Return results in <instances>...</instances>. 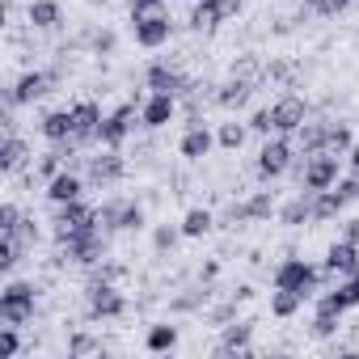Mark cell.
<instances>
[{"label":"cell","instance_id":"6da1fadb","mask_svg":"<svg viewBox=\"0 0 359 359\" xmlns=\"http://www.w3.org/2000/svg\"><path fill=\"white\" fill-rule=\"evenodd\" d=\"M317 283H321V271H317L313 262H304V258H287V262H279V266H275V287L300 292L304 300L317 292Z\"/></svg>","mask_w":359,"mask_h":359},{"label":"cell","instance_id":"7a4b0ae2","mask_svg":"<svg viewBox=\"0 0 359 359\" xmlns=\"http://www.w3.org/2000/svg\"><path fill=\"white\" fill-rule=\"evenodd\" d=\"M64 245V254L72 258V262H81V266H97L102 258H106V237H102V224H89V229H81V233H72L68 241H60Z\"/></svg>","mask_w":359,"mask_h":359},{"label":"cell","instance_id":"3957f363","mask_svg":"<svg viewBox=\"0 0 359 359\" xmlns=\"http://www.w3.org/2000/svg\"><path fill=\"white\" fill-rule=\"evenodd\" d=\"M34 317V283H9L0 292V321L5 325H26Z\"/></svg>","mask_w":359,"mask_h":359},{"label":"cell","instance_id":"277c9868","mask_svg":"<svg viewBox=\"0 0 359 359\" xmlns=\"http://www.w3.org/2000/svg\"><path fill=\"white\" fill-rule=\"evenodd\" d=\"M131 34H135V43H140L144 51H156V47H165V43H169L173 22H169V13H165V9H152V13L131 18Z\"/></svg>","mask_w":359,"mask_h":359},{"label":"cell","instance_id":"5b68a950","mask_svg":"<svg viewBox=\"0 0 359 359\" xmlns=\"http://www.w3.org/2000/svg\"><path fill=\"white\" fill-rule=\"evenodd\" d=\"M287 165H292V140L275 131V140H266V144L258 148V165H254V169H258L262 182H275V177L287 173Z\"/></svg>","mask_w":359,"mask_h":359},{"label":"cell","instance_id":"8992f818","mask_svg":"<svg viewBox=\"0 0 359 359\" xmlns=\"http://www.w3.org/2000/svg\"><path fill=\"white\" fill-rule=\"evenodd\" d=\"M123 313H127L123 292H118L110 279H93V283H89V317H93V321H114V317H123Z\"/></svg>","mask_w":359,"mask_h":359},{"label":"cell","instance_id":"52a82bcc","mask_svg":"<svg viewBox=\"0 0 359 359\" xmlns=\"http://www.w3.org/2000/svg\"><path fill=\"white\" fill-rule=\"evenodd\" d=\"M338 161H342V156H330V152H313V156H304L300 187H304V191H330V187L338 182Z\"/></svg>","mask_w":359,"mask_h":359},{"label":"cell","instance_id":"ba28073f","mask_svg":"<svg viewBox=\"0 0 359 359\" xmlns=\"http://www.w3.org/2000/svg\"><path fill=\"white\" fill-rule=\"evenodd\" d=\"M51 224H55V237H60V241H68L72 233H81V229L97 224V208H89V203H81V199H72V203H60Z\"/></svg>","mask_w":359,"mask_h":359},{"label":"cell","instance_id":"9c48e42d","mask_svg":"<svg viewBox=\"0 0 359 359\" xmlns=\"http://www.w3.org/2000/svg\"><path fill=\"white\" fill-rule=\"evenodd\" d=\"M271 123H275V131H279V135L300 131V127L309 123V102H304V97H296V93H283V97L271 106Z\"/></svg>","mask_w":359,"mask_h":359},{"label":"cell","instance_id":"30bf717a","mask_svg":"<svg viewBox=\"0 0 359 359\" xmlns=\"http://www.w3.org/2000/svg\"><path fill=\"white\" fill-rule=\"evenodd\" d=\"M135 118H140V110L131 106V102H123L118 110H110L106 118H102V131H97V140L106 144V148H118L127 135H131V127H135Z\"/></svg>","mask_w":359,"mask_h":359},{"label":"cell","instance_id":"8fae6325","mask_svg":"<svg viewBox=\"0 0 359 359\" xmlns=\"http://www.w3.org/2000/svg\"><path fill=\"white\" fill-rule=\"evenodd\" d=\"M237 13H241V0H199V5L191 9V26L195 30H212V26L237 18Z\"/></svg>","mask_w":359,"mask_h":359},{"label":"cell","instance_id":"7c38bea8","mask_svg":"<svg viewBox=\"0 0 359 359\" xmlns=\"http://www.w3.org/2000/svg\"><path fill=\"white\" fill-rule=\"evenodd\" d=\"M51 85H55V72H22L18 85L9 89V106H30L43 93H51Z\"/></svg>","mask_w":359,"mask_h":359},{"label":"cell","instance_id":"4fadbf2b","mask_svg":"<svg viewBox=\"0 0 359 359\" xmlns=\"http://www.w3.org/2000/svg\"><path fill=\"white\" fill-rule=\"evenodd\" d=\"M144 81H148V89H152V93H173V97H182V93H191V89H195L182 72L169 68V64H152V68L144 72Z\"/></svg>","mask_w":359,"mask_h":359},{"label":"cell","instance_id":"5bb4252c","mask_svg":"<svg viewBox=\"0 0 359 359\" xmlns=\"http://www.w3.org/2000/svg\"><path fill=\"white\" fill-rule=\"evenodd\" d=\"M102 131V110L97 102H76L72 106V144H89Z\"/></svg>","mask_w":359,"mask_h":359},{"label":"cell","instance_id":"9a60e30c","mask_svg":"<svg viewBox=\"0 0 359 359\" xmlns=\"http://www.w3.org/2000/svg\"><path fill=\"white\" fill-rule=\"evenodd\" d=\"M325 275H359V245L355 241H334L325 250Z\"/></svg>","mask_w":359,"mask_h":359},{"label":"cell","instance_id":"2e32d148","mask_svg":"<svg viewBox=\"0 0 359 359\" xmlns=\"http://www.w3.org/2000/svg\"><path fill=\"white\" fill-rule=\"evenodd\" d=\"M173 114H177V97L173 93H152L144 106H140V123L144 127H165V123H173Z\"/></svg>","mask_w":359,"mask_h":359},{"label":"cell","instance_id":"e0dca14e","mask_svg":"<svg viewBox=\"0 0 359 359\" xmlns=\"http://www.w3.org/2000/svg\"><path fill=\"white\" fill-rule=\"evenodd\" d=\"M212 148H216V135H212L203 123H191V127L182 131V140H177V152H182L187 161H203Z\"/></svg>","mask_w":359,"mask_h":359},{"label":"cell","instance_id":"ac0fdd59","mask_svg":"<svg viewBox=\"0 0 359 359\" xmlns=\"http://www.w3.org/2000/svg\"><path fill=\"white\" fill-rule=\"evenodd\" d=\"M123 156H118V148H106L102 156H93L89 161V182L93 187H110V182H118V177H123Z\"/></svg>","mask_w":359,"mask_h":359},{"label":"cell","instance_id":"d6986e66","mask_svg":"<svg viewBox=\"0 0 359 359\" xmlns=\"http://www.w3.org/2000/svg\"><path fill=\"white\" fill-rule=\"evenodd\" d=\"M81 195H85V182H81L76 173H68V169H60L51 182H47V199H51L55 208H60V203H72V199H81Z\"/></svg>","mask_w":359,"mask_h":359},{"label":"cell","instance_id":"ffe728a7","mask_svg":"<svg viewBox=\"0 0 359 359\" xmlns=\"http://www.w3.org/2000/svg\"><path fill=\"white\" fill-rule=\"evenodd\" d=\"M309 220H313V191H300L292 203L279 208V224H287V229H300Z\"/></svg>","mask_w":359,"mask_h":359},{"label":"cell","instance_id":"44dd1931","mask_svg":"<svg viewBox=\"0 0 359 359\" xmlns=\"http://www.w3.org/2000/svg\"><path fill=\"white\" fill-rule=\"evenodd\" d=\"M60 22H64L60 0H34V5H30V26L34 30H55Z\"/></svg>","mask_w":359,"mask_h":359},{"label":"cell","instance_id":"7402d4cb","mask_svg":"<svg viewBox=\"0 0 359 359\" xmlns=\"http://www.w3.org/2000/svg\"><path fill=\"white\" fill-rule=\"evenodd\" d=\"M43 135H47L51 144H68V140H72V110H51V114L43 118Z\"/></svg>","mask_w":359,"mask_h":359},{"label":"cell","instance_id":"603a6c76","mask_svg":"<svg viewBox=\"0 0 359 359\" xmlns=\"http://www.w3.org/2000/svg\"><path fill=\"white\" fill-rule=\"evenodd\" d=\"M250 338H254V325H245V321H233V325H224V338H220V355H233V351H250Z\"/></svg>","mask_w":359,"mask_h":359},{"label":"cell","instance_id":"cb8c5ba5","mask_svg":"<svg viewBox=\"0 0 359 359\" xmlns=\"http://www.w3.org/2000/svg\"><path fill=\"white\" fill-rule=\"evenodd\" d=\"M342 208H346V203L338 199V191H334V187H330V191H313V220H317V224L334 220Z\"/></svg>","mask_w":359,"mask_h":359},{"label":"cell","instance_id":"d4e9b609","mask_svg":"<svg viewBox=\"0 0 359 359\" xmlns=\"http://www.w3.org/2000/svg\"><path fill=\"white\" fill-rule=\"evenodd\" d=\"M212 224H216V216H212L208 208H191V212L182 216V237H208Z\"/></svg>","mask_w":359,"mask_h":359},{"label":"cell","instance_id":"484cf974","mask_svg":"<svg viewBox=\"0 0 359 359\" xmlns=\"http://www.w3.org/2000/svg\"><path fill=\"white\" fill-rule=\"evenodd\" d=\"M300 304H304V296H300V292H287V287H275V292H271V313H275V317H283V321H287V317H296V313H300Z\"/></svg>","mask_w":359,"mask_h":359},{"label":"cell","instance_id":"4316f807","mask_svg":"<svg viewBox=\"0 0 359 359\" xmlns=\"http://www.w3.org/2000/svg\"><path fill=\"white\" fill-rule=\"evenodd\" d=\"M26 156H30L26 140L9 135V140H5V148H0V169H5V173H13V169H22V165H26Z\"/></svg>","mask_w":359,"mask_h":359},{"label":"cell","instance_id":"83f0119b","mask_svg":"<svg viewBox=\"0 0 359 359\" xmlns=\"http://www.w3.org/2000/svg\"><path fill=\"white\" fill-rule=\"evenodd\" d=\"M144 346H148L152 355L173 351V346H177V325H152V330H148V338H144Z\"/></svg>","mask_w":359,"mask_h":359},{"label":"cell","instance_id":"f1b7e54d","mask_svg":"<svg viewBox=\"0 0 359 359\" xmlns=\"http://www.w3.org/2000/svg\"><path fill=\"white\" fill-rule=\"evenodd\" d=\"M325 131H330V123H304V127H300V148H304V156L325 152Z\"/></svg>","mask_w":359,"mask_h":359},{"label":"cell","instance_id":"f546056e","mask_svg":"<svg viewBox=\"0 0 359 359\" xmlns=\"http://www.w3.org/2000/svg\"><path fill=\"white\" fill-rule=\"evenodd\" d=\"M351 144H355V140H351V127H346V123H330V131H325V152H330V156H346Z\"/></svg>","mask_w":359,"mask_h":359},{"label":"cell","instance_id":"4dcf8cb0","mask_svg":"<svg viewBox=\"0 0 359 359\" xmlns=\"http://www.w3.org/2000/svg\"><path fill=\"white\" fill-rule=\"evenodd\" d=\"M245 97H250V81H241V76L224 81V85H220V93H216V102H220V106H229V110H233V106H241Z\"/></svg>","mask_w":359,"mask_h":359},{"label":"cell","instance_id":"1f68e13d","mask_svg":"<svg viewBox=\"0 0 359 359\" xmlns=\"http://www.w3.org/2000/svg\"><path fill=\"white\" fill-rule=\"evenodd\" d=\"M241 212H245V220H271V212H275V199H271V191H258V195H250V199L241 203Z\"/></svg>","mask_w":359,"mask_h":359},{"label":"cell","instance_id":"d6a6232c","mask_svg":"<svg viewBox=\"0 0 359 359\" xmlns=\"http://www.w3.org/2000/svg\"><path fill=\"white\" fill-rule=\"evenodd\" d=\"M245 131H250V127H241V123H220L216 144H220V148H229V152H237V148L245 144Z\"/></svg>","mask_w":359,"mask_h":359},{"label":"cell","instance_id":"836d02e7","mask_svg":"<svg viewBox=\"0 0 359 359\" xmlns=\"http://www.w3.org/2000/svg\"><path fill=\"white\" fill-rule=\"evenodd\" d=\"M338 321H342V313H334V309L317 304V317H313V334H317V338H330V334H338Z\"/></svg>","mask_w":359,"mask_h":359},{"label":"cell","instance_id":"e575fe53","mask_svg":"<svg viewBox=\"0 0 359 359\" xmlns=\"http://www.w3.org/2000/svg\"><path fill=\"white\" fill-rule=\"evenodd\" d=\"M144 229V208L140 203H123L118 208V233H140Z\"/></svg>","mask_w":359,"mask_h":359},{"label":"cell","instance_id":"d590c367","mask_svg":"<svg viewBox=\"0 0 359 359\" xmlns=\"http://www.w3.org/2000/svg\"><path fill=\"white\" fill-rule=\"evenodd\" d=\"M177 237H182V229H173V224H161V229L152 233V245H156V254H169V250L177 245Z\"/></svg>","mask_w":359,"mask_h":359},{"label":"cell","instance_id":"8d00e7d4","mask_svg":"<svg viewBox=\"0 0 359 359\" xmlns=\"http://www.w3.org/2000/svg\"><path fill=\"white\" fill-rule=\"evenodd\" d=\"M334 191H338V199H342V203H359V173H351V177H338V182H334Z\"/></svg>","mask_w":359,"mask_h":359},{"label":"cell","instance_id":"74e56055","mask_svg":"<svg viewBox=\"0 0 359 359\" xmlns=\"http://www.w3.org/2000/svg\"><path fill=\"white\" fill-rule=\"evenodd\" d=\"M18 224H22V212L13 203H5V208H0V237H13Z\"/></svg>","mask_w":359,"mask_h":359},{"label":"cell","instance_id":"f35d334b","mask_svg":"<svg viewBox=\"0 0 359 359\" xmlns=\"http://www.w3.org/2000/svg\"><path fill=\"white\" fill-rule=\"evenodd\" d=\"M18 325H5V334H0V359H13L18 355Z\"/></svg>","mask_w":359,"mask_h":359},{"label":"cell","instance_id":"ab89813d","mask_svg":"<svg viewBox=\"0 0 359 359\" xmlns=\"http://www.w3.org/2000/svg\"><path fill=\"white\" fill-rule=\"evenodd\" d=\"M346 5H351V0H313V9H317L321 18H342Z\"/></svg>","mask_w":359,"mask_h":359},{"label":"cell","instance_id":"60d3db41","mask_svg":"<svg viewBox=\"0 0 359 359\" xmlns=\"http://www.w3.org/2000/svg\"><path fill=\"white\" fill-rule=\"evenodd\" d=\"M13 241H18L22 250H30V245L39 241V233H34V220H22V224H18V233H13Z\"/></svg>","mask_w":359,"mask_h":359},{"label":"cell","instance_id":"b9f144b4","mask_svg":"<svg viewBox=\"0 0 359 359\" xmlns=\"http://www.w3.org/2000/svg\"><path fill=\"white\" fill-rule=\"evenodd\" d=\"M250 131H258V135H271V131H275V123H271V110H258V114L250 118Z\"/></svg>","mask_w":359,"mask_h":359},{"label":"cell","instance_id":"7bdbcfd3","mask_svg":"<svg viewBox=\"0 0 359 359\" xmlns=\"http://www.w3.org/2000/svg\"><path fill=\"white\" fill-rule=\"evenodd\" d=\"M68 351H72V355H89V351H102V346H97V342H93V338H89V334H76V338H72V346H68Z\"/></svg>","mask_w":359,"mask_h":359},{"label":"cell","instance_id":"ee69618b","mask_svg":"<svg viewBox=\"0 0 359 359\" xmlns=\"http://www.w3.org/2000/svg\"><path fill=\"white\" fill-rule=\"evenodd\" d=\"M169 0H131V18H140V13H152V9H165Z\"/></svg>","mask_w":359,"mask_h":359},{"label":"cell","instance_id":"f6af8a7d","mask_svg":"<svg viewBox=\"0 0 359 359\" xmlns=\"http://www.w3.org/2000/svg\"><path fill=\"white\" fill-rule=\"evenodd\" d=\"M93 51H97V55H102V51H114V34H110V30L93 34Z\"/></svg>","mask_w":359,"mask_h":359},{"label":"cell","instance_id":"bcb514c9","mask_svg":"<svg viewBox=\"0 0 359 359\" xmlns=\"http://www.w3.org/2000/svg\"><path fill=\"white\" fill-rule=\"evenodd\" d=\"M342 237H346V241H355V245H359V220H346V229H342Z\"/></svg>","mask_w":359,"mask_h":359},{"label":"cell","instance_id":"7dc6e473","mask_svg":"<svg viewBox=\"0 0 359 359\" xmlns=\"http://www.w3.org/2000/svg\"><path fill=\"white\" fill-rule=\"evenodd\" d=\"M346 165H351V173H359V144H351V152H346Z\"/></svg>","mask_w":359,"mask_h":359},{"label":"cell","instance_id":"c3c4849f","mask_svg":"<svg viewBox=\"0 0 359 359\" xmlns=\"http://www.w3.org/2000/svg\"><path fill=\"white\" fill-rule=\"evenodd\" d=\"M351 5H355V0H351Z\"/></svg>","mask_w":359,"mask_h":359}]
</instances>
